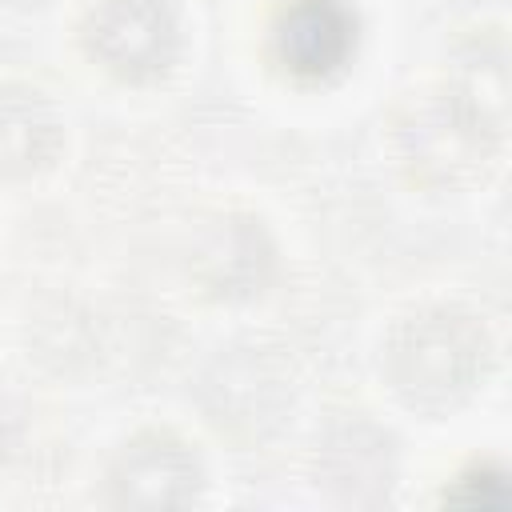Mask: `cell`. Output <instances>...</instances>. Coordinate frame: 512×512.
Returning a JSON list of instances; mask_svg holds the SVG:
<instances>
[{"label":"cell","mask_w":512,"mask_h":512,"mask_svg":"<svg viewBox=\"0 0 512 512\" xmlns=\"http://www.w3.org/2000/svg\"><path fill=\"white\" fill-rule=\"evenodd\" d=\"M352 48V12L340 0H296L280 24V52L292 72L324 76Z\"/></svg>","instance_id":"1"}]
</instances>
